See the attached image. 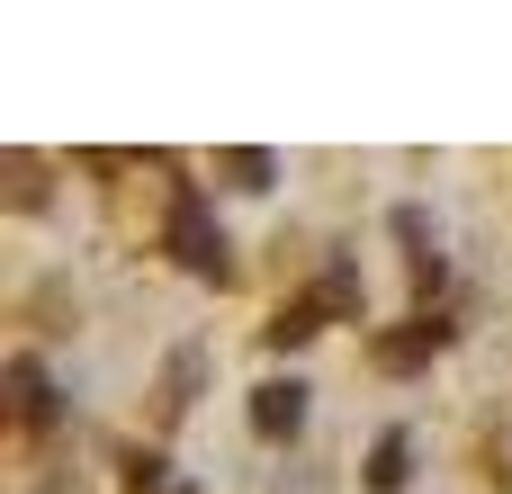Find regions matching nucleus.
I'll list each match as a JSON object with an SVG mask.
<instances>
[{"label": "nucleus", "instance_id": "nucleus-1", "mask_svg": "<svg viewBox=\"0 0 512 494\" xmlns=\"http://www.w3.org/2000/svg\"><path fill=\"white\" fill-rule=\"evenodd\" d=\"M162 234H171V261H180V270H198V279H216V288L234 279V252H225V225L207 216V198H198L189 180L171 189V225H162Z\"/></svg>", "mask_w": 512, "mask_h": 494}, {"label": "nucleus", "instance_id": "nucleus-2", "mask_svg": "<svg viewBox=\"0 0 512 494\" xmlns=\"http://www.w3.org/2000/svg\"><path fill=\"white\" fill-rule=\"evenodd\" d=\"M450 333H459L450 315H414V324H396V333H378V342H369V360H378L387 378H414V369H423L432 351H450Z\"/></svg>", "mask_w": 512, "mask_h": 494}, {"label": "nucleus", "instance_id": "nucleus-3", "mask_svg": "<svg viewBox=\"0 0 512 494\" xmlns=\"http://www.w3.org/2000/svg\"><path fill=\"white\" fill-rule=\"evenodd\" d=\"M0 387H9V414H18L27 432H54V387H45V369H36L27 351L0 369Z\"/></svg>", "mask_w": 512, "mask_h": 494}, {"label": "nucleus", "instance_id": "nucleus-4", "mask_svg": "<svg viewBox=\"0 0 512 494\" xmlns=\"http://www.w3.org/2000/svg\"><path fill=\"white\" fill-rule=\"evenodd\" d=\"M297 423H306V387H297V378L252 387V432H261V441H297Z\"/></svg>", "mask_w": 512, "mask_h": 494}, {"label": "nucleus", "instance_id": "nucleus-5", "mask_svg": "<svg viewBox=\"0 0 512 494\" xmlns=\"http://www.w3.org/2000/svg\"><path fill=\"white\" fill-rule=\"evenodd\" d=\"M396 243H405L414 288L432 297V288H441V234H432V216H423V207H396Z\"/></svg>", "mask_w": 512, "mask_h": 494}, {"label": "nucleus", "instance_id": "nucleus-6", "mask_svg": "<svg viewBox=\"0 0 512 494\" xmlns=\"http://www.w3.org/2000/svg\"><path fill=\"white\" fill-rule=\"evenodd\" d=\"M324 324H333V315H324V306H315V288H306V297H288V306L261 324V342H270V351H297V342H315Z\"/></svg>", "mask_w": 512, "mask_h": 494}, {"label": "nucleus", "instance_id": "nucleus-7", "mask_svg": "<svg viewBox=\"0 0 512 494\" xmlns=\"http://www.w3.org/2000/svg\"><path fill=\"white\" fill-rule=\"evenodd\" d=\"M315 306H324L333 324H351V315L369 306V288H360V261H324V279H315Z\"/></svg>", "mask_w": 512, "mask_h": 494}, {"label": "nucleus", "instance_id": "nucleus-8", "mask_svg": "<svg viewBox=\"0 0 512 494\" xmlns=\"http://www.w3.org/2000/svg\"><path fill=\"white\" fill-rule=\"evenodd\" d=\"M414 477V441L405 432H378V450H369V494H405Z\"/></svg>", "mask_w": 512, "mask_h": 494}, {"label": "nucleus", "instance_id": "nucleus-9", "mask_svg": "<svg viewBox=\"0 0 512 494\" xmlns=\"http://www.w3.org/2000/svg\"><path fill=\"white\" fill-rule=\"evenodd\" d=\"M198 378H207V360L198 351H171V369H162V423H180L198 405Z\"/></svg>", "mask_w": 512, "mask_h": 494}, {"label": "nucleus", "instance_id": "nucleus-10", "mask_svg": "<svg viewBox=\"0 0 512 494\" xmlns=\"http://www.w3.org/2000/svg\"><path fill=\"white\" fill-rule=\"evenodd\" d=\"M216 180H225V189H270L279 162H270L261 144H234V153H216Z\"/></svg>", "mask_w": 512, "mask_h": 494}, {"label": "nucleus", "instance_id": "nucleus-11", "mask_svg": "<svg viewBox=\"0 0 512 494\" xmlns=\"http://www.w3.org/2000/svg\"><path fill=\"white\" fill-rule=\"evenodd\" d=\"M0 171H9V207H45V162L36 153H9Z\"/></svg>", "mask_w": 512, "mask_h": 494}, {"label": "nucleus", "instance_id": "nucleus-12", "mask_svg": "<svg viewBox=\"0 0 512 494\" xmlns=\"http://www.w3.org/2000/svg\"><path fill=\"white\" fill-rule=\"evenodd\" d=\"M126 494H189V486L171 477V459H153V450H144V459H126Z\"/></svg>", "mask_w": 512, "mask_h": 494}]
</instances>
